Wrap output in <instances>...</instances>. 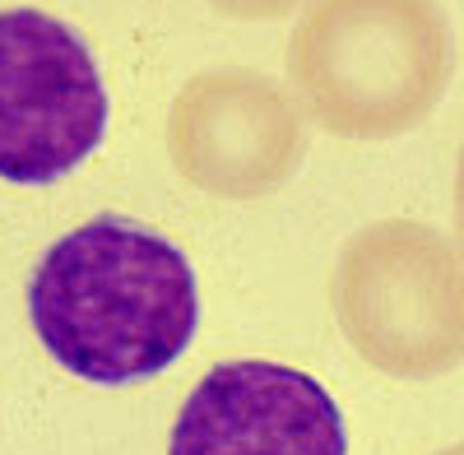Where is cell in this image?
<instances>
[{
    "instance_id": "cell-9",
    "label": "cell",
    "mask_w": 464,
    "mask_h": 455,
    "mask_svg": "<svg viewBox=\"0 0 464 455\" xmlns=\"http://www.w3.org/2000/svg\"><path fill=\"white\" fill-rule=\"evenodd\" d=\"M432 455H464V441H455V446H446V450H432Z\"/></svg>"
},
{
    "instance_id": "cell-6",
    "label": "cell",
    "mask_w": 464,
    "mask_h": 455,
    "mask_svg": "<svg viewBox=\"0 0 464 455\" xmlns=\"http://www.w3.org/2000/svg\"><path fill=\"white\" fill-rule=\"evenodd\" d=\"M168 455H348L334 395L297 367L237 358L186 395Z\"/></svg>"
},
{
    "instance_id": "cell-8",
    "label": "cell",
    "mask_w": 464,
    "mask_h": 455,
    "mask_svg": "<svg viewBox=\"0 0 464 455\" xmlns=\"http://www.w3.org/2000/svg\"><path fill=\"white\" fill-rule=\"evenodd\" d=\"M455 237H459V260H464V149L455 168Z\"/></svg>"
},
{
    "instance_id": "cell-3",
    "label": "cell",
    "mask_w": 464,
    "mask_h": 455,
    "mask_svg": "<svg viewBox=\"0 0 464 455\" xmlns=\"http://www.w3.org/2000/svg\"><path fill=\"white\" fill-rule=\"evenodd\" d=\"M343 344L391 382H437L464 363V260L418 218H376L330 275Z\"/></svg>"
},
{
    "instance_id": "cell-2",
    "label": "cell",
    "mask_w": 464,
    "mask_h": 455,
    "mask_svg": "<svg viewBox=\"0 0 464 455\" xmlns=\"http://www.w3.org/2000/svg\"><path fill=\"white\" fill-rule=\"evenodd\" d=\"M302 111L343 140H395L450 84V24L437 0H312L288 37Z\"/></svg>"
},
{
    "instance_id": "cell-4",
    "label": "cell",
    "mask_w": 464,
    "mask_h": 455,
    "mask_svg": "<svg viewBox=\"0 0 464 455\" xmlns=\"http://www.w3.org/2000/svg\"><path fill=\"white\" fill-rule=\"evenodd\" d=\"M107 131L93 52L47 10H0V177L47 186L80 168Z\"/></svg>"
},
{
    "instance_id": "cell-7",
    "label": "cell",
    "mask_w": 464,
    "mask_h": 455,
    "mask_svg": "<svg viewBox=\"0 0 464 455\" xmlns=\"http://www.w3.org/2000/svg\"><path fill=\"white\" fill-rule=\"evenodd\" d=\"M209 10H218L223 19H242V24H275L284 15H293L302 0H205Z\"/></svg>"
},
{
    "instance_id": "cell-1",
    "label": "cell",
    "mask_w": 464,
    "mask_h": 455,
    "mask_svg": "<svg viewBox=\"0 0 464 455\" xmlns=\"http://www.w3.org/2000/svg\"><path fill=\"white\" fill-rule=\"evenodd\" d=\"M28 321L70 376L130 386L186 353L200 321L196 270L163 233L98 214L37 260Z\"/></svg>"
},
{
    "instance_id": "cell-5",
    "label": "cell",
    "mask_w": 464,
    "mask_h": 455,
    "mask_svg": "<svg viewBox=\"0 0 464 455\" xmlns=\"http://www.w3.org/2000/svg\"><path fill=\"white\" fill-rule=\"evenodd\" d=\"M172 172L214 200H265L306 159L302 102L251 70H200L168 107Z\"/></svg>"
}]
</instances>
